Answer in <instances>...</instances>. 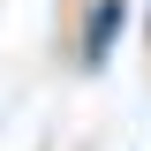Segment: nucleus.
Segmentation results:
<instances>
[{
	"label": "nucleus",
	"mask_w": 151,
	"mask_h": 151,
	"mask_svg": "<svg viewBox=\"0 0 151 151\" xmlns=\"http://www.w3.org/2000/svg\"><path fill=\"white\" fill-rule=\"evenodd\" d=\"M129 23H136V8H129V0H91V8H83V23H76V68H83V76H98L113 53H121Z\"/></svg>",
	"instance_id": "obj_1"
},
{
	"label": "nucleus",
	"mask_w": 151,
	"mask_h": 151,
	"mask_svg": "<svg viewBox=\"0 0 151 151\" xmlns=\"http://www.w3.org/2000/svg\"><path fill=\"white\" fill-rule=\"evenodd\" d=\"M144 38H151V15H144Z\"/></svg>",
	"instance_id": "obj_2"
}]
</instances>
